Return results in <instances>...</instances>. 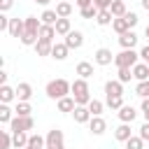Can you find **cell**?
<instances>
[{
  "label": "cell",
  "mask_w": 149,
  "mask_h": 149,
  "mask_svg": "<svg viewBox=\"0 0 149 149\" xmlns=\"http://www.w3.org/2000/svg\"><path fill=\"white\" fill-rule=\"evenodd\" d=\"M12 144V130H0V149H9Z\"/></svg>",
  "instance_id": "35"
},
{
  "label": "cell",
  "mask_w": 149,
  "mask_h": 149,
  "mask_svg": "<svg viewBox=\"0 0 149 149\" xmlns=\"http://www.w3.org/2000/svg\"><path fill=\"white\" fill-rule=\"evenodd\" d=\"M93 61L98 63V65H109V63H114V54L109 51V49H98L95 51V56H93Z\"/></svg>",
  "instance_id": "10"
},
{
  "label": "cell",
  "mask_w": 149,
  "mask_h": 149,
  "mask_svg": "<svg viewBox=\"0 0 149 149\" xmlns=\"http://www.w3.org/2000/svg\"><path fill=\"white\" fill-rule=\"evenodd\" d=\"M105 95H107V98H119V95H123V84H121L119 79L105 81Z\"/></svg>",
  "instance_id": "7"
},
{
  "label": "cell",
  "mask_w": 149,
  "mask_h": 149,
  "mask_svg": "<svg viewBox=\"0 0 149 149\" xmlns=\"http://www.w3.org/2000/svg\"><path fill=\"white\" fill-rule=\"evenodd\" d=\"M5 84H7V72L2 70V72H0V86H5Z\"/></svg>",
  "instance_id": "47"
},
{
  "label": "cell",
  "mask_w": 149,
  "mask_h": 149,
  "mask_svg": "<svg viewBox=\"0 0 149 149\" xmlns=\"http://www.w3.org/2000/svg\"><path fill=\"white\" fill-rule=\"evenodd\" d=\"M142 114H144V121H149V98L142 100Z\"/></svg>",
  "instance_id": "43"
},
{
  "label": "cell",
  "mask_w": 149,
  "mask_h": 149,
  "mask_svg": "<svg viewBox=\"0 0 149 149\" xmlns=\"http://www.w3.org/2000/svg\"><path fill=\"white\" fill-rule=\"evenodd\" d=\"M79 12H81V16H84V19H95V16H98V9H95V5H88V7L79 9Z\"/></svg>",
  "instance_id": "39"
},
{
  "label": "cell",
  "mask_w": 149,
  "mask_h": 149,
  "mask_svg": "<svg viewBox=\"0 0 149 149\" xmlns=\"http://www.w3.org/2000/svg\"><path fill=\"white\" fill-rule=\"evenodd\" d=\"M112 28H114L119 35H123V33H128V30H130V26H128V21H126L123 16H121V19H114V21H112Z\"/></svg>",
  "instance_id": "29"
},
{
  "label": "cell",
  "mask_w": 149,
  "mask_h": 149,
  "mask_svg": "<svg viewBox=\"0 0 149 149\" xmlns=\"http://www.w3.org/2000/svg\"><path fill=\"white\" fill-rule=\"evenodd\" d=\"M23 30H26V21H21V19H12V21H9V30H7V33H9L12 37H21Z\"/></svg>",
  "instance_id": "15"
},
{
  "label": "cell",
  "mask_w": 149,
  "mask_h": 149,
  "mask_svg": "<svg viewBox=\"0 0 149 149\" xmlns=\"http://www.w3.org/2000/svg\"><path fill=\"white\" fill-rule=\"evenodd\" d=\"M74 5H77L79 9H84V7H88V5H93V0H74Z\"/></svg>",
  "instance_id": "46"
},
{
  "label": "cell",
  "mask_w": 149,
  "mask_h": 149,
  "mask_svg": "<svg viewBox=\"0 0 149 149\" xmlns=\"http://www.w3.org/2000/svg\"><path fill=\"white\" fill-rule=\"evenodd\" d=\"M119 44H121V49H135V44H137V35H135L133 30H128V33L119 35Z\"/></svg>",
  "instance_id": "12"
},
{
  "label": "cell",
  "mask_w": 149,
  "mask_h": 149,
  "mask_svg": "<svg viewBox=\"0 0 149 149\" xmlns=\"http://www.w3.org/2000/svg\"><path fill=\"white\" fill-rule=\"evenodd\" d=\"M105 102H107V107H109V109H116V112L126 105V102H123V95H119V98H107Z\"/></svg>",
  "instance_id": "37"
},
{
  "label": "cell",
  "mask_w": 149,
  "mask_h": 149,
  "mask_svg": "<svg viewBox=\"0 0 149 149\" xmlns=\"http://www.w3.org/2000/svg\"><path fill=\"white\" fill-rule=\"evenodd\" d=\"M112 2H114V0H93V5H95V9H98V12L109 9V7H112Z\"/></svg>",
  "instance_id": "40"
},
{
  "label": "cell",
  "mask_w": 149,
  "mask_h": 149,
  "mask_svg": "<svg viewBox=\"0 0 149 149\" xmlns=\"http://www.w3.org/2000/svg\"><path fill=\"white\" fill-rule=\"evenodd\" d=\"M147 65H149V61H147Z\"/></svg>",
  "instance_id": "52"
},
{
  "label": "cell",
  "mask_w": 149,
  "mask_h": 149,
  "mask_svg": "<svg viewBox=\"0 0 149 149\" xmlns=\"http://www.w3.org/2000/svg\"><path fill=\"white\" fill-rule=\"evenodd\" d=\"M54 28H56V35H63V37H65L68 33H72V23H70V19H58Z\"/></svg>",
  "instance_id": "22"
},
{
  "label": "cell",
  "mask_w": 149,
  "mask_h": 149,
  "mask_svg": "<svg viewBox=\"0 0 149 149\" xmlns=\"http://www.w3.org/2000/svg\"><path fill=\"white\" fill-rule=\"evenodd\" d=\"M16 98V88H12V86H0V100H2V105H7V102H12Z\"/></svg>",
  "instance_id": "24"
},
{
  "label": "cell",
  "mask_w": 149,
  "mask_h": 149,
  "mask_svg": "<svg viewBox=\"0 0 149 149\" xmlns=\"http://www.w3.org/2000/svg\"><path fill=\"white\" fill-rule=\"evenodd\" d=\"M77 74H79V79H88V77H93V65H91L88 61H81V63L77 65Z\"/></svg>",
  "instance_id": "23"
},
{
  "label": "cell",
  "mask_w": 149,
  "mask_h": 149,
  "mask_svg": "<svg viewBox=\"0 0 149 149\" xmlns=\"http://www.w3.org/2000/svg\"><path fill=\"white\" fill-rule=\"evenodd\" d=\"M142 144H144V140H142L140 135H133V137L126 142V149H142Z\"/></svg>",
  "instance_id": "38"
},
{
  "label": "cell",
  "mask_w": 149,
  "mask_h": 149,
  "mask_svg": "<svg viewBox=\"0 0 149 149\" xmlns=\"http://www.w3.org/2000/svg\"><path fill=\"white\" fill-rule=\"evenodd\" d=\"M12 5H14V0H0V12H7Z\"/></svg>",
  "instance_id": "44"
},
{
  "label": "cell",
  "mask_w": 149,
  "mask_h": 149,
  "mask_svg": "<svg viewBox=\"0 0 149 149\" xmlns=\"http://www.w3.org/2000/svg\"><path fill=\"white\" fill-rule=\"evenodd\" d=\"M95 21H98V26H109V23L114 21V16H112V12H109V9H105V12H98Z\"/></svg>",
  "instance_id": "31"
},
{
  "label": "cell",
  "mask_w": 149,
  "mask_h": 149,
  "mask_svg": "<svg viewBox=\"0 0 149 149\" xmlns=\"http://www.w3.org/2000/svg\"><path fill=\"white\" fill-rule=\"evenodd\" d=\"M114 137L119 140V142H128L130 137H133V130H130V123H121L116 130H114Z\"/></svg>",
  "instance_id": "16"
},
{
  "label": "cell",
  "mask_w": 149,
  "mask_h": 149,
  "mask_svg": "<svg viewBox=\"0 0 149 149\" xmlns=\"http://www.w3.org/2000/svg\"><path fill=\"white\" fill-rule=\"evenodd\" d=\"M72 114H74V121H77V123H88V121H91V119H93V116H91V112H88V107H86V105H77V107H74V112H72Z\"/></svg>",
  "instance_id": "14"
},
{
  "label": "cell",
  "mask_w": 149,
  "mask_h": 149,
  "mask_svg": "<svg viewBox=\"0 0 149 149\" xmlns=\"http://www.w3.org/2000/svg\"><path fill=\"white\" fill-rule=\"evenodd\" d=\"M81 44H84V35H81L79 30H72V33L65 35V47H68V49H79Z\"/></svg>",
  "instance_id": "8"
},
{
  "label": "cell",
  "mask_w": 149,
  "mask_h": 149,
  "mask_svg": "<svg viewBox=\"0 0 149 149\" xmlns=\"http://www.w3.org/2000/svg\"><path fill=\"white\" fill-rule=\"evenodd\" d=\"M72 98H74L77 105H88V102L93 100L86 79H74V81H72Z\"/></svg>",
  "instance_id": "3"
},
{
  "label": "cell",
  "mask_w": 149,
  "mask_h": 149,
  "mask_svg": "<svg viewBox=\"0 0 149 149\" xmlns=\"http://www.w3.org/2000/svg\"><path fill=\"white\" fill-rule=\"evenodd\" d=\"M135 95H140L142 100L149 98V79H147V81H137V86H135Z\"/></svg>",
  "instance_id": "36"
},
{
  "label": "cell",
  "mask_w": 149,
  "mask_h": 149,
  "mask_svg": "<svg viewBox=\"0 0 149 149\" xmlns=\"http://www.w3.org/2000/svg\"><path fill=\"white\" fill-rule=\"evenodd\" d=\"M68 93H72V84L68 81V79H51L49 84H47V95L49 98H54V100H61V98H65Z\"/></svg>",
  "instance_id": "2"
},
{
  "label": "cell",
  "mask_w": 149,
  "mask_h": 149,
  "mask_svg": "<svg viewBox=\"0 0 149 149\" xmlns=\"http://www.w3.org/2000/svg\"><path fill=\"white\" fill-rule=\"evenodd\" d=\"M33 126H35L33 116H16L14 114V119L9 123V130L12 133H28V130H33Z\"/></svg>",
  "instance_id": "5"
},
{
  "label": "cell",
  "mask_w": 149,
  "mask_h": 149,
  "mask_svg": "<svg viewBox=\"0 0 149 149\" xmlns=\"http://www.w3.org/2000/svg\"><path fill=\"white\" fill-rule=\"evenodd\" d=\"M23 21H26V30H23V35H21L19 40H21V44H26V47H35L37 40H40L42 21H40L37 16H28V19H23Z\"/></svg>",
  "instance_id": "1"
},
{
  "label": "cell",
  "mask_w": 149,
  "mask_h": 149,
  "mask_svg": "<svg viewBox=\"0 0 149 149\" xmlns=\"http://www.w3.org/2000/svg\"><path fill=\"white\" fill-rule=\"evenodd\" d=\"M144 37H147V40H149V26H147V28H144Z\"/></svg>",
  "instance_id": "50"
},
{
  "label": "cell",
  "mask_w": 149,
  "mask_h": 149,
  "mask_svg": "<svg viewBox=\"0 0 149 149\" xmlns=\"http://www.w3.org/2000/svg\"><path fill=\"white\" fill-rule=\"evenodd\" d=\"M47 149H65V144H63V130L51 128L47 133Z\"/></svg>",
  "instance_id": "6"
},
{
  "label": "cell",
  "mask_w": 149,
  "mask_h": 149,
  "mask_svg": "<svg viewBox=\"0 0 149 149\" xmlns=\"http://www.w3.org/2000/svg\"><path fill=\"white\" fill-rule=\"evenodd\" d=\"M61 16L56 14V9H44L42 12V16H40V21L44 23V26H56V21H58Z\"/></svg>",
  "instance_id": "21"
},
{
  "label": "cell",
  "mask_w": 149,
  "mask_h": 149,
  "mask_svg": "<svg viewBox=\"0 0 149 149\" xmlns=\"http://www.w3.org/2000/svg\"><path fill=\"white\" fill-rule=\"evenodd\" d=\"M35 2H37V5H49L51 0H35Z\"/></svg>",
  "instance_id": "48"
},
{
  "label": "cell",
  "mask_w": 149,
  "mask_h": 149,
  "mask_svg": "<svg viewBox=\"0 0 149 149\" xmlns=\"http://www.w3.org/2000/svg\"><path fill=\"white\" fill-rule=\"evenodd\" d=\"M140 58H142L144 63L149 61V44H147V47H142V51H140Z\"/></svg>",
  "instance_id": "45"
},
{
  "label": "cell",
  "mask_w": 149,
  "mask_h": 149,
  "mask_svg": "<svg viewBox=\"0 0 149 149\" xmlns=\"http://www.w3.org/2000/svg\"><path fill=\"white\" fill-rule=\"evenodd\" d=\"M54 37H56V28H54V26H44V23H42V28H40V40H44V42H51V44H54Z\"/></svg>",
  "instance_id": "26"
},
{
  "label": "cell",
  "mask_w": 149,
  "mask_h": 149,
  "mask_svg": "<svg viewBox=\"0 0 149 149\" xmlns=\"http://www.w3.org/2000/svg\"><path fill=\"white\" fill-rule=\"evenodd\" d=\"M109 12H112V16H114V19H121V16H126V14H128V9H126V2H123V0H114V2H112V7H109Z\"/></svg>",
  "instance_id": "19"
},
{
  "label": "cell",
  "mask_w": 149,
  "mask_h": 149,
  "mask_svg": "<svg viewBox=\"0 0 149 149\" xmlns=\"http://www.w3.org/2000/svg\"><path fill=\"white\" fill-rule=\"evenodd\" d=\"M123 19H126V21H128V26H130V30H133V28H135V26H137V21H140V19H137V14H135V12H128V14H126V16H123Z\"/></svg>",
  "instance_id": "41"
},
{
  "label": "cell",
  "mask_w": 149,
  "mask_h": 149,
  "mask_svg": "<svg viewBox=\"0 0 149 149\" xmlns=\"http://www.w3.org/2000/svg\"><path fill=\"white\" fill-rule=\"evenodd\" d=\"M26 149H30V147H26Z\"/></svg>",
  "instance_id": "53"
},
{
  "label": "cell",
  "mask_w": 149,
  "mask_h": 149,
  "mask_svg": "<svg viewBox=\"0 0 149 149\" xmlns=\"http://www.w3.org/2000/svg\"><path fill=\"white\" fill-rule=\"evenodd\" d=\"M135 116H137V112H135L133 105H123V107L119 109V119H121V123H133Z\"/></svg>",
  "instance_id": "13"
},
{
  "label": "cell",
  "mask_w": 149,
  "mask_h": 149,
  "mask_svg": "<svg viewBox=\"0 0 149 149\" xmlns=\"http://www.w3.org/2000/svg\"><path fill=\"white\" fill-rule=\"evenodd\" d=\"M33 98V86L28 84V81H21L19 86H16V100L19 102H28Z\"/></svg>",
  "instance_id": "9"
},
{
  "label": "cell",
  "mask_w": 149,
  "mask_h": 149,
  "mask_svg": "<svg viewBox=\"0 0 149 149\" xmlns=\"http://www.w3.org/2000/svg\"><path fill=\"white\" fill-rule=\"evenodd\" d=\"M74 107H77V102L72 95H65L58 100V112H74Z\"/></svg>",
  "instance_id": "25"
},
{
  "label": "cell",
  "mask_w": 149,
  "mask_h": 149,
  "mask_svg": "<svg viewBox=\"0 0 149 149\" xmlns=\"http://www.w3.org/2000/svg\"><path fill=\"white\" fill-rule=\"evenodd\" d=\"M58 2H70V0H58Z\"/></svg>",
  "instance_id": "51"
},
{
  "label": "cell",
  "mask_w": 149,
  "mask_h": 149,
  "mask_svg": "<svg viewBox=\"0 0 149 149\" xmlns=\"http://www.w3.org/2000/svg\"><path fill=\"white\" fill-rule=\"evenodd\" d=\"M68 47H65V42H54V49H51V56L56 58V61H65L68 58Z\"/></svg>",
  "instance_id": "17"
},
{
  "label": "cell",
  "mask_w": 149,
  "mask_h": 149,
  "mask_svg": "<svg viewBox=\"0 0 149 149\" xmlns=\"http://www.w3.org/2000/svg\"><path fill=\"white\" fill-rule=\"evenodd\" d=\"M86 107H88L91 116H100V114H102V109H105V102H100V100H95V98H93V100H91Z\"/></svg>",
  "instance_id": "30"
},
{
  "label": "cell",
  "mask_w": 149,
  "mask_h": 149,
  "mask_svg": "<svg viewBox=\"0 0 149 149\" xmlns=\"http://www.w3.org/2000/svg\"><path fill=\"white\" fill-rule=\"evenodd\" d=\"M28 140H30L28 133H12V144L16 149H26L28 147Z\"/></svg>",
  "instance_id": "20"
},
{
  "label": "cell",
  "mask_w": 149,
  "mask_h": 149,
  "mask_svg": "<svg viewBox=\"0 0 149 149\" xmlns=\"http://www.w3.org/2000/svg\"><path fill=\"white\" fill-rule=\"evenodd\" d=\"M56 14H58L61 19H68V16L72 14V2H58V5H56Z\"/></svg>",
  "instance_id": "28"
},
{
  "label": "cell",
  "mask_w": 149,
  "mask_h": 149,
  "mask_svg": "<svg viewBox=\"0 0 149 149\" xmlns=\"http://www.w3.org/2000/svg\"><path fill=\"white\" fill-rule=\"evenodd\" d=\"M51 49H54V44L51 42H44V40H37V44H35L37 56H51Z\"/></svg>",
  "instance_id": "27"
},
{
  "label": "cell",
  "mask_w": 149,
  "mask_h": 149,
  "mask_svg": "<svg viewBox=\"0 0 149 149\" xmlns=\"http://www.w3.org/2000/svg\"><path fill=\"white\" fill-rule=\"evenodd\" d=\"M30 112H33L30 102H16V109H14L16 116H30Z\"/></svg>",
  "instance_id": "33"
},
{
  "label": "cell",
  "mask_w": 149,
  "mask_h": 149,
  "mask_svg": "<svg viewBox=\"0 0 149 149\" xmlns=\"http://www.w3.org/2000/svg\"><path fill=\"white\" fill-rule=\"evenodd\" d=\"M142 7H144V9L149 12V0H142Z\"/></svg>",
  "instance_id": "49"
},
{
  "label": "cell",
  "mask_w": 149,
  "mask_h": 149,
  "mask_svg": "<svg viewBox=\"0 0 149 149\" xmlns=\"http://www.w3.org/2000/svg\"><path fill=\"white\" fill-rule=\"evenodd\" d=\"M14 114L9 109V105H0V123H12Z\"/></svg>",
  "instance_id": "34"
},
{
  "label": "cell",
  "mask_w": 149,
  "mask_h": 149,
  "mask_svg": "<svg viewBox=\"0 0 149 149\" xmlns=\"http://www.w3.org/2000/svg\"><path fill=\"white\" fill-rule=\"evenodd\" d=\"M133 77H135L137 81H147V79H149V65H147V63H137V65L133 68Z\"/></svg>",
  "instance_id": "18"
},
{
  "label": "cell",
  "mask_w": 149,
  "mask_h": 149,
  "mask_svg": "<svg viewBox=\"0 0 149 149\" xmlns=\"http://www.w3.org/2000/svg\"><path fill=\"white\" fill-rule=\"evenodd\" d=\"M88 130H91L93 135H102V133L107 130V121H105L102 116H93V119L88 121Z\"/></svg>",
  "instance_id": "11"
},
{
  "label": "cell",
  "mask_w": 149,
  "mask_h": 149,
  "mask_svg": "<svg viewBox=\"0 0 149 149\" xmlns=\"http://www.w3.org/2000/svg\"><path fill=\"white\" fill-rule=\"evenodd\" d=\"M116 79H119L121 84L130 81V79H133V68H119V72H116Z\"/></svg>",
  "instance_id": "32"
},
{
  "label": "cell",
  "mask_w": 149,
  "mask_h": 149,
  "mask_svg": "<svg viewBox=\"0 0 149 149\" xmlns=\"http://www.w3.org/2000/svg\"><path fill=\"white\" fill-rule=\"evenodd\" d=\"M140 137H142V140H144V142H147V140H149V121H144V123H142V126H140Z\"/></svg>",
  "instance_id": "42"
},
{
  "label": "cell",
  "mask_w": 149,
  "mask_h": 149,
  "mask_svg": "<svg viewBox=\"0 0 149 149\" xmlns=\"http://www.w3.org/2000/svg\"><path fill=\"white\" fill-rule=\"evenodd\" d=\"M137 58H140V54L135 49H123L121 54L114 56V65L116 68H135L137 65Z\"/></svg>",
  "instance_id": "4"
}]
</instances>
